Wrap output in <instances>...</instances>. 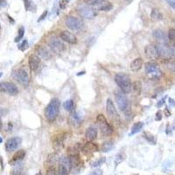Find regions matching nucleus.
Listing matches in <instances>:
<instances>
[{"mask_svg":"<svg viewBox=\"0 0 175 175\" xmlns=\"http://www.w3.org/2000/svg\"><path fill=\"white\" fill-rule=\"evenodd\" d=\"M115 99L118 109H120V111H122L125 114V117L127 119H130L131 117V104L126 95L122 91H116Z\"/></svg>","mask_w":175,"mask_h":175,"instance_id":"f257e3e1","label":"nucleus"},{"mask_svg":"<svg viewBox=\"0 0 175 175\" xmlns=\"http://www.w3.org/2000/svg\"><path fill=\"white\" fill-rule=\"evenodd\" d=\"M61 102L58 98L52 99L45 109V117L49 122H54L60 113Z\"/></svg>","mask_w":175,"mask_h":175,"instance_id":"f03ea898","label":"nucleus"},{"mask_svg":"<svg viewBox=\"0 0 175 175\" xmlns=\"http://www.w3.org/2000/svg\"><path fill=\"white\" fill-rule=\"evenodd\" d=\"M115 82L120 88L121 91L124 94H129L132 89V83L128 74L124 73H118L115 76Z\"/></svg>","mask_w":175,"mask_h":175,"instance_id":"7ed1b4c3","label":"nucleus"},{"mask_svg":"<svg viewBox=\"0 0 175 175\" xmlns=\"http://www.w3.org/2000/svg\"><path fill=\"white\" fill-rule=\"evenodd\" d=\"M96 125H97L98 129L101 130L102 134H103L105 136H110L113 132V129H112L111 125L108 123L106 117L102 114H99L97 116V117H96Z\"/></svg>","mask_w":175,"mask_h":175,"instance_id":"20e7f679","label":"nucleus"},{"mask_svg":"<svg viewBox=\"0 0 175 175\" xmlns=\"http://www.w3.org/2000/svg\"><path fill=\"white\" fill-rule=\"evenodd\" d=\"M48 46L50 47V49L55 53L56 55H61L62 54L66 49V46L62 42L61 39H57L56 37H51L48 39Z\"/></svg>","mask_w":175,"mask_h":175,"instance_id":"39448f33","label":"nucleus"},{"mask_svg":"<svg viewBox=\"0 0 175 175\" xmlns=\"http://www.w3.org/2000/svg\"><path fill=\"white\" fill-rule=\"evenodd\" d=\"M11 76L13 77L14 80H16L18 83L24 86H27L29 83V74L27 72V70L23 68H19V69L12 71Z\"/></svg>","mask_w":175,"mask_h":175,"instance_id":"423d86ee","label":"nucleus"},{"mask_svg":"<svg viewBox=\"0 0 175 175\" xmlns=\"http://www.w3.org/2000/svg\"><path fill=\"white\" fill-rule=\"evenodd\" d=\"M106 112H107L110 119L112 120L115 123H118L119 122V114H118V112L117 111V108H116L114 102L110 98L106 102Z\"/></svg>","mask_w":175,"mask_h":175,"instance_id":"0eeeda50","label":"nucleus"},{"mask_svg":"<svg viewBox=\"0 0 175 175\" xmlns=\"http://www.w3.org/2000/svg\"><path fill=\"white\" fill-rule=\"evenodd\" d=\"M66 26L72 31H80L83 27V22L79 18L70 16L66 19Z\"/></svg>","mask_w":175,"mask_h":175,"instance_id":"6e6552de","label":"nucleus"},{"mask_svg":"<svg viewBox=\"0 0 175 175\" xmlns=\"http://www.w3.org/2000/svg\"><path fill=\"white\" fill-rule=\"evenodd\" d=\"M71 171V165L68 159V157L62 156L60 158V164H59V175H68Z\"/></svg>","mask_w":175,"mask_h":175,"instance_id":"1a4fd4ad","label":"nucleus"},{"mask_svg":"<svg viewBox=\"0 0 175 175\" xmlns=\"http://www.w3.org/2000/svg\"><path fill=\"white\" fill-rule=\"evenodd\" d=\"M0 90L2 92L9 94L11 95H16L19 93L18 87L13 83L10 82H3L0 83Z\"/></svg>","mask_w":175,"mask_h":175,"instance_id":"9d476101","label":"nucleus"},{"mask_svg":"<svg viewBox=\"0 0 175 175\" xmlns=\"http://www.w3.org/2000/svg\"><path fill=\"white\" fill-rule=\"evenodd\" d=\"M145 69L146 74L152 78H158L161 75V71L158 68V66L154 62H147L145 65Z\"/></svg>","mask_w":175,"mask_h":175,"instance_id":"9b49d317","label":"nucleus"},{"mask_svg":"<svg viewBox=\"0 0 175 175\" xmlns=\"http://www.w3.org/2000/svg\"><path fill=\"white\" fill-rule=\"evenodd\" d=\"M92 8L95 11H109L113 8V5L111 4L110 1L107 0H100L97 3L91 5Z\"/></svg>","mask_w":175,"mask_h":175,"instance_id":"f8f14e48","label":"nucleus"},{"mask_svg":"<svg viewBox=\"0 0 175 175\" xmlns=\"http://www.w3.org/2000/svg\"><path fill=\"white\" fill-rule=\"evenodd\" d=\"M145 53L148 59L152 61H156L160 56V53H159L158 46H153V45H148L145 46Z\"/></svg>","mask_w":175,"mask_h":175,"instance_id":"ddd939ff","label":"nucleus"},{"mask_svg":"<svg viewBox=\"0 0 175 175\" xmlns=\"http://www.w3.org/2000/svg\"><path fill=\"white\" fill-rule=\"evenodd\" d=\"M21 142H22V139L19 137H14V138H9L5 143V150L8 152L15 151L17 148L19 147V145L21 144Z\"/></svg>","mask_w":175,"mask_h":175,"instance_id":"4468645a","label":"nucleus"},{"mask_svg":"<svg viewBox=\"0 0 175 175\" xmlns=\"http://www.w3.org/2000/svg\"><path fill=\"white\" fill-rule=\"evenodd\" d=\"M60 38L62 41H65L66 43L74 45L77 43V39L74 36V34L68 31H62L60 34Z\"/></svg>","mask_w":175,"mask_h":175,"instance_id":"2eb2a0df","label":"nucleus"},{"mask_svg":"<svg viewBox=\"0 0 175 175\" xmlns=\"http://www.w3.org/2000/svg\"><path fill=\"white\" fill-rule=\"evenodd\" d=\"M82 121H83V117L82 116L77 113V112H71L69 117H68V122L70 123V125H72L73 127H79L82 124Z\"/></svg>","mask_w":175,"mask_h":175,"instance_id":"dca6fc26","label":"nucleus"},{"mask_svg":"<svg viewBox=\"0 0 175 175\" xmlns=\"http://www.w3.org/2000/svg\"><path fill=\"white\" fill-rule=\"evenodd\" d=\"M78 11L81 16L85 19H93L95 16V11L89 6H81L78 9Z\"/></svg>","mask_w":175,"mask_h":175,"instance_id":"f3484780","label":"nucleus"},{"mask_svg":"<svg viewBox=\"0 0 175 175\" xmlns=\"http://www.w3.org/2000/svg\"><path fill=\"white\" fill-rule=\"evenodd\" d=\"M28 64L32 71H36L40 65V58L37 55H31L28 59Z\"/></svg>","mask_w":175,"mask_h":175,"instance_id":"a211bd4d","label":"nucleus"},{"mask_svg":"<svg viewBox=\"0 0 175 175\" xmlns=\"http://www.w3.org/2000/svg\"><path fill=\"white\" fill-rule=\"evenodd\" d=\"M82 151L84 153H92V152H98L99 147L96 144L93 143L92 141H89L83 145V148H82Z\"/></svg>","mask_w":175,"mask_h":175,"instance_id":"6ab92c4d","label":"nucleus"},{"mask_svg":"<svg viewBox=\"0 0 175 175\" xmlns=\"http://www.w3.org/2000/svg\"><path fill=\"white\" fill-rule=\"evenodd\" d=\"M36 53H37V55L39 58H42L44 60H48L51 58V54L50 52L47 50V48L43 46H36Z\"/></svg>","mask_w":175,"mask_h":175,"instance_id":"aec40b11","label":"nucleus"},{"mask_svg":"<svg viewBox=\"0 0 175 175\" xmlns=\"http://www.w3.org/2000/svg\"><path fill=\"white\" fill-rule=\"evenodd\" d=\"M68 159H69V162H70V165H71V169L74 168H79L81 165H82V159L80 158L79 153L78 154H72V155H69L68 156Z\"/></svg>","mask_w":175,"mask_h":175,"instance_id":"412c9836","label":"nucleus"},{"mask_svg":"<svg viewBox=\"0 0 175 175\" xmlns=\"http://www.w3.org/2000/svg\"><path fill=\"white\" fill-rule=\"evenodd\" d=\"M85 137L89 141H94L97 137V129L94 126H90L85 131Z\"/></svg>","mask_w":175,"mask_h":175,"instance_id":"4be33fe9","label":"nucleus"},{"mask_svg":"<svg viewBox=\"0 0 175 175\" xmlns=\"http://www.w3.org/2000/svg\"><path fill=\"white\" fill-rule=\"evenodd\" d=\"M144 65V61L142 58H137L135 60H133V61L130 63V68L131 69V71L133 72H137V71H139L142 67Z\"/></svg>","mask_w":175,"mask_h":175,"instance_id":"5701e85b","label":"nucleus"},{"mask_svg":"<svg viewBox=\"0 0 175 175\" xmlns=\"http://www.w3.org/2000/svg\"><path fill=\"white\" fill-rule=\"evenodd\" d=\"M25 157H26V151H24V150H19V151L13 155L12 158H11V160L10 161V164H12V165L17 164V163L20 162L21 160H23V158H24Z\"/></svg>","mask_w":175,"mask_h":175,"instance_id":"b1692460","label":"nucleus"},{"mask_svg":"<svg viewBox=\"0 0 175 175\" xmlns=\"http://www.w3.org/2000/svg\"><path fill=\"white\" fill-rule=\"evenodd\" d=\"M63 145H64V138H63V135L60 134L58 136H56L54 140V148L55 149V151H59L61 150V148L63 147Z\"/></svg>","mask_w":175,"mask_h":175,"instance_id":"393cba45","label":"nucleus"},{"mask_svg":"<svg viewBox=\"0 0 175 175\" xmlns=\"http://www.w3.org/2000/svg\"><path fill=\"white\" fill-rule=\"evenodd\" d=\"M151 18L153 21H160L163 19V14L161 13V11L157 8L152 10L151 12Z\"/></svg>","mask_w":175,"mask_h":175,"instance_id":"a878e982","label":"nucleus"},{"mask_svg":"<svg viewBox=\"0 0 175 175\" xmlns=\"http://www.w3.org/2000/svg\"><path fill=\"white\" fill-rule=\"evenodd\" d=\"M143 127H144V123H142V122H138V123H134L132 128H131V131H130V135H134V134L138 133L143 129Z\"/></svg>","mask_w":175,"mask_h":175,"instance_id":"bb28decb","label":"nucleus"},{"mask_svg":"<svg viewBox=\"0 0 175 175\" xmlns=\"http://www.w3.org/2000/svg\"><path fill=\"white\" fill-rule=\"evenodd\" d=\"M131 90H133L134 94L136 95H139L141 94V90H142V84L139 81H136L134 83H132V89Z\"/></svg>","mask_w":175,"mask_h":175,"instance_id":"cd10ccee","label":"nucleus"},{"mask_svg":"<svg viewBox=\"0 0 175 175\" xmlns=\"http://www.w3.org/2000/svg\"><path fill=\"white\" fill-rule=\"evenodd\" d=\"M113 147H114L113 142L112 141H107V142H104L102 144L101 150L102 152H108L111 151L113 149Z\"/></svg>","mask_w":175,"mask_h":175,"instance_id":"c85d7f7f","label":"nucleus"},{"mask_svg":"<svg viewBox=\"0 0 175 175\" xmlns=\"http://www.w3.org/2000/svg\"><path fill=\"white\" fill-rule=\"evenodd\" d=\"M63 107H64V109L67 111H68V112H73L74 109V101L71 100V99H70V100H67V101L64 102V104H63Z\"/></svg>","mask_w":175,"mask_h":175,"instance_id":"c756f323","label":"nucleus"},{"mask_svg":"<svg viewBox=\"0 0 175 175\" xmlns=\"http://www.w3.org/2000/svg\"><path fill=\"white\" fill-rule=\"evenodd\" d=\"M125 158H126V155H125L123 152H119V153H117V156H116V158H115V166L117 167V166H118L119 164H121L123 161H124V160H125Z\"/></svg>","mask_w":175,"mask_h":175,"instance_id":"7c9ffc66","label":"nucleus"},{"mask_svg":"<svg viewBox=\"0 0 175 175\" xmlns=\"http://www.w3.org/2000/svg\"><path fill=\"white\" fill-rule=\"evenodd\" d=\"M144 138H145L151 145H156L157 143L156 138H155L152 134H151L150 132H145V133H144Z\"/></svg>","mask_w":175,"mask_h":175,"instance_id":"2f4dec72","label":"nucleus"},{"mask_svg":"<svg viewBox=\"0 0 175 175\" xmlns=\"http://www.w3.org/2000/svg\"><path fill=\"white\" fill-rule=\"evenodd\" d=\"M168 39L173 46H175V29L173 28L170 29L168 32Z\"/></svg>","mask_w":175,"mask_h":175,"instance_id":"473e14b6","label":"nucleus"},{"mask_svg":"<svg viewBox=\"0 0 175 175\" xmlns=\"http://www.w3.org/2000/svg\"><path fill=\"white\" fill-rule=\"evenodd\" d=\"M25 9L27 11H31L33 8V2L32 0H23Z\"/></svg>","mask_w":175,"mask_h":175,"instance_id":"72a5a7b5","label":"nucleus"},{"mask_svg":"<svg viewBox=\"0 0 175 175\" xmlns=\"http://www.w3.org/2000/svg\"><path fill=\"white\" fill-rule=\"evenodd\" d=\"M153 36L158 39H165V33L161 30H155L153 32Z\"/></svg>","mask_w":175,"mask_h":175,"instance_id":"f704fd0d","label":"nucleus"},{"mask_svg":"<svg viewBox=\"0 0 175 175\" xmlns=\"http://www.w3.org/2000/svg\"><path fill=\"white\" fill-rule=\"evenodd\" d=\"M105 160H106V158H98V159L95 160L92 164H91V166H92V167H97V166H100L101 165H102V164L105 162Z\"/></svg>","mask_w":175,"mask_h":175,"instance_id":"c9c22d12","label":"nucleus"},{"mask_svg":"<svg viewBox=\"0 0 175 175\" xmlns=\"http://www.w3.org/2000/svg\"><path fill=\"white\" fill-rule=\"evenodd\" d=\"M24 34H25V28L23 27H21L19 29L18 36L15 38V40H14V41H15V42H19V40L24 37Z\"/></svg>","mask_w":175,"mask_h":175,"instance_id":"e433bc0d","label":"nucleus"},{"mask_svg":"<svg viewBox=\"0 0 175 175\" xmlns=\"http://www.w3.org/2000/svg\"><path fill=\"white\" fill-rule=\"evenodd\" d=\"M58 160V156L56 155L55 153H53V154H50L49 157H48V161L50 162V166H53L54 164H55Z\"/></svg>","mask_w":175,"mask_h":175,"instance_id":"4c0bfd02","label":"nucleus"},{"mask_svg":"<svg viewBox=\"0 0 175 175\" xmlns=\"http://www.w3.org/2000/svg\"><path fill=\"white\" fill-rule=\"evenodd\" d=\"M18 47H19V49L20 50V51H25L26 49H27L28 48L27 39H24V40L22 41V43H21V44H19Z\"/></svg>","mask_w":175,"mask_h":175,"instance_id":"58836bf2","label":"nucleus"},{"mask_svg":"<svg viewBox=\"0 0 175 175\" xmlns=\"http://www.w3.org/2000/svg\"><path fill=\"white\" fill-rule=\"evenodd\" d=\"M46 175H57L55 166H49L46 170Z\"/></svg>","mask_w":175,"mask_h":175,"instance_id":"ea45409f","label":"nucleus"},{"mask_svg":"<svg viewBox=\"0 0 175 175\" xmlns=\"http://www.w3.org/2000/svg\"><path fill=\"white\" fill-rule=\"evenodd\" d=\"M67 5H68V1L67 0H61L60 1V8L61 10H64L66 9V7L67 6Z\"/></svg>","mask_w":175,"mask_h":175,"instance_id":"a19ab883","label":"nucleus"},{"mask_svg":"<svg viewBox=\"0 0 175 175\" xmlns=\"http://www.w3.org/2000/svg\"><path fill=\"white\" fill-rule=\"evenodd\" d=\"M47 13H48V11H44V12L40 15V17L39 18V19H38V22H39V21H42V20H44V19H46V16H47Z\"/></svg>","mask_w":175,"mask_h":175,"instance_id":"79ce46f5","label":"nucleus"},{"mask_svg":"<svg viewBox=\"0 0 175 175\" xmlns=\"http://www.w3.org/2000/svg\"><path fill=\"white\" fill-rule=\"evenodd\" d=\"M89 175H102V170L101 169H95Z\"/></svg>","mask_w":175,"mask_h":175,"instance_id":"37998d69","label":"nucleus"},{"mask_svg":"<svg viewBox=\"0 0 175 175\" xmlns=\"http://www.w3.org/2000/svg\"><path fill=\"white\" fill-rule=\"evenodd\" d=\"M8 113V111L6 109H3V108H0V117H5L6 116Z\"/></svg>","mask_w":175,"mask_h":175,"instance_id":"c03bdc74","label":"nucleus"},{"mask_svg":"<svg viewBox=\"0 0 175 175\" xmlns=\"http://www.w3.org/2000/svg\"><path fill=\"white\" fill-rule=\"evenodd\" d=\"M166 1L173 9L175 10V0H166Z\"/></svg>","mask_w":175,"mask_h":175,"instance_id":"a18cd8bd","label":"nucleus"},{"mask_svg":"<svg viewBox=\"0 0 175 175\" xmlns=\"http://www.w3.org/2000/svg\"><path fill=\"white\" fill-rule=\"evenodd\" d=\"M98 1H100V0H85V3H86L87 5H93L94 4L97 3Z\"/></svg>","mask_w":175,"mask_h":175,"instance_id":"49530a36","label":"nucleus"},{"mask_svg":"<svg viewBox=\"0 0 175 175\" xmlns=\"http://www.w3.org/2000/svg\"><path fill=\"white\" fill-rule=\"evenodd\" d=\"M166 97H164V98H162V99H161L160 101L158 102L157 106H158V107H161V106H163V105L165 104V102H165V101H166Z\"/></svg>","mask_w":175,"mask_h":175,"instance_id":"de8ad7c7","label":"nucleus"},{"mask_svg":"<svg viewBox=\"0 0 175 175\" xmlns=\"http://www.w3.org/2000/svg\"><path fill=\"white\" fill-rule=\"evenodd\" d=\"M156 121H160V120L162 119V113H161V111H158L156 114Z\"/></svg>","mask_w":175,"mask_h":175,"instance_id":"09e8293b","label":"nucleus"},{"mask_svg":"<svg viewBox=\"0 0 175 175\" xmlns=\"http://www.w3.org/2000/svg\"><path fill=\"white\" fill-rule=\"evenodd\" d=\"M5 5H6L5 0H0V8H1V7H5Z\"/></svg>","mask_w":175,"mask_h":175,"instance_id":"8fccbe9b","label":"nucleus"},{"mask_svg":"<svg viewBox=\"0 0 175 175\" xmlns=\"http://www.w3.org/2000/svg\"><path fill=\"white\" fill-rule=\"evenodd\" d=\"M169 102H170V104L172 105V106H175V101L173 99H172V98H169Z\"/></svg>","mask_w":175,"mask_h":175,"instance_id":"3c124183","label":"nucleus"},{"mask_svg":"<svg viewBox=\"0 0 175 175\" xmlns=\"http://www.w3.org/2000/svg\"><path fill=\"white\" fill-rule=\"evenodd\" d=\"M165 113H166V117H170V115H171L170 111H168V109H167V108H166V109H165Z\"/></svg>","mask_w":175,"mask_h":175,"instance_id":"603ef678","label":"nucleus"},{"mask_svg":"<svg viewBox=\"0 0 175 175\" xmlns=\"http://www.w3.org/2000/svg\"><path fill=\"white\" fill-rule=\"evenodd\" d=\"M170 53H171V54H173V55H175V46H173V48L170 49Z\"/></svg>","mask_w":175,"mask_h":175,"instance_id":"864d4df0","label":"nucleus"},{"mask_svg":"<svg viewBox=\"0 0 175 175\" xmlns=\"http://www.w3.org/2000/svg\"><path fill=\"white\" fill-rule=\"evenodd\" d=\"M85 74V71H83V72H80V73H78V74H77V75H78V76H80V75H83V74Z\"/></svg>","mask_w":175,"mask_h":175,"instance_id":"5fc2aeb1","label":"nucleus"},{"mask_svg":"<svg viewBox=\"0 0 175 175\" xmlns=\"http://www.w3.org/2000/svg\"><path fill=\"white\" fill-rule=\"evenodd\" d=\"M2 122H1V119H0V130H1V129H2Z\"/></svg>","mask_w":175,"mask_h":175,"instance_id":"6e6d98bb","label":"nucleus"},{"mask_svg":"<svg viewBox=\"0 0 175 175\" xmlns=\"http://www.w3.org/2000/svg\"><path fill=\"white\" fill-rule=\"evenodd\" d=\"M2 142H3V139H2V138H1V137H0V144H1V143H2Z\"/></svg>","mask_w":175,"mask_h":175,"instance_id":"4d7b16f0","label":"nucleus"},{"mask_svg":"<svg viewBox=\"0 0 175 175\" xmlns=\"http://www.w3.org/2000/svg\"><path fill=\"white\" fill-rule=\"evenodd\" d=\"M35 175H42V173H36Z\"/></svg>","mask_w":175,"mask_h":175,"instance_id":"13d9d810","label":"nucleus"},{"mask_svg":"<svg viewBox=\"0 0 175 175\" xmlns=\"http://www.w3.org/2000/svg\"><path fill=\"white\" fill-rule=\"evenodd\" d=\"M2 75H3V73H0V78L2 77Z\"/></svg>","mask_w":175,"mask_h":175,"instance_id":"bf43d9fd","label":"nucleus"},{"mask_svg":"<svg viewBox=\"0 0 175 175\" xmlns=\"http://www.w3.org/2000/svg\"><path fill=\"white\" fill-rule=\"evenodd\" d=\"M1 31H2V29H1V26H0V33H1Z\"/></svg>","mask_w":175,"mask_h":175,"instance_id":"052dcab7","label":"nucleus"}]
</instances>
